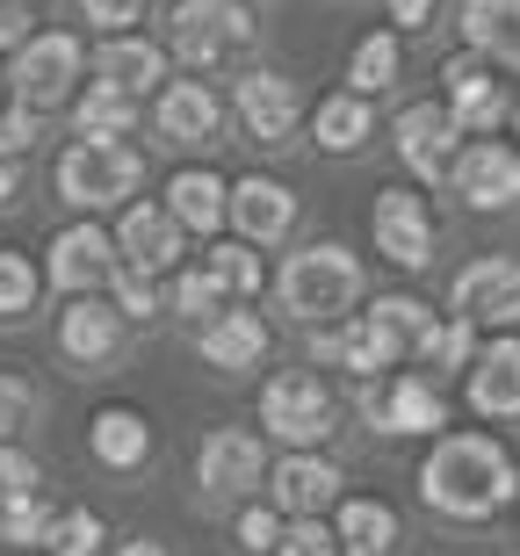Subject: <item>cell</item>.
<instances>
[{"instance_id": "obj_1", "label": "cell", "mask_w": 520, "mask_h": 556, "mask_svg": "<svg viewBox=\"0 0 520 556\" xmlns=\"http://www.w3.org/2000/svg\"><path fill=\"white\" fill-rule=\"evenodd\" d=\"M419 492H427L434 514L484 520V514H499L506 492H513V463H506V448L492 433H448V441H434V455H427Z\"/></svg>"}, {"instance_id": "obj_2", "label": "cell", "mask_w": 520, "mask_h": 556, "mask_svg": "<svg viewBox=\"0 0 520 556\" xmlns=\"http://www.w3.org/2000/svg\"><path fill=\"white\" fill-rule=\"evenodd\" d=\"M275 296H282V311L304 318V326H333V318L354 311V296H362V268H354L347 247H304V253L282 261Z\"/></svg>"}, {"instance_id": "obj_3", "label": "cell", "mask_w": 520, "mask_h": 556, "mask_svg": "<svg viewBox=\"0 0 520 556\" xmlns=\"http://www.w3.org/2000/svg\"><path fill=\"white\" fill-rule=\"evenodd\" d=\"M80 65H87V43L65 37V29H37V37L15 51V65H8V94H15L22 109H59L73 102V87H80Z\"/></svg>"}, {"instance_id": "obj_4", "label": "cell", "mask_w": 520, "mask_h": 556, "mask_svg": "<svg viewBox=\"0 0 520 556\" xmlns=\"http://www.w3.org/2000/svg\"><path fill=\"white\" fill-rule=\"evenodd\" d=\"M138 181H145V160L130 152V144H73L59 160V195L73 210H116L138 195Z\"/></svg>"}, {"instance_id": "obj_5", "label": "cell", "mask_w": 520, "mask_h": 556, "mask_svg": "<svg viewBox=\"0 0 520 556\" xmlns=\"http://www.w3.org/2000/svg\"><path fill=\"white\" fill-rule=\"evenodd\" d=\"M167 43L181 65H225L253 43V15L246 0H174Z\"/></svg>"}, {"instance_id": "obj_6", "label": "cell", "mask_w": 520, "mask_h": 556, "mask_svg": "<svg viewBox=\"0 0 520 556\" xmlns=\"http://www.w3.org/2000/svg\"><path fill=\"white\" fill-rule=\"evenodd\" d=\"M261 427L275 441H290V448H318L326 433H333V391L318 383L312 369H282L261 391Z\"/></svg>"}, {"instance_id": "obj_7", "label": "cell", "mask_w": 520, "mask_h": 556, "mask_svg": "<svg viewBox=\"0 0 520 556\" xmlns=\"http://www.w3.org/2000/svg\"><path fill=\"white\" fill-rule=\"evenodd\" d=\"M456 144H462V124L448 116V102H413L397 116V160L413 166L419 181H448Z\"/></svg>"}, {"instance_id": "obj_8", "label": "cell", "mask_w": 520, "mask_h": 556, "mask_svg": "<svg viewBox=\"0 0 520 556\" xmlns=\"http://www.w3.org/2000/svg\"><path fill=\"white\" fill-rule=\"evenodd\" d=\"M109 268H116V231H102V225H65L59 239H51V261H43L51 289H65V296L102 289Z\"/></svg>"}, {"instance_id": "obj_9", "label": "cell", "mask_w": 520, "mask_h": 556, "mask_svg": "<svg viewBox=\"0 0 520 556\" xmlns=\"http://www.w3.org/2000/svg\"><path fill=\"white\" fill-rule=\"evenodd\" d=\"M448 181H456V195L470 210H506L520 195V152H513V144L478 138V144H462V152H456Z\"/></svg>"}, {"instance_id": "obj_10", "label": "cell", "mask_w": 520, "mask_h": 556, "mask_svg": "<svg viewBox=\"0 0 520 556\" xmlns=\"http://www.w3.org/2000/svg\"><path fill=\"white\" fill-rule=\"evenodd\" d=\"M116 261L145 275H174L181 268V225H174L167 203H130L124 225H116Z\"/></svg>"}, {"instance_id": "obj_11", "label": "cell", "mask_w": 520, "mask_h": 556, "mask_svg": "<svg viewBox=\"0 0 520 556\" xmlns=\"http://www.w3.org/2000/svg\"><path fill=\"white\" fill-rule=\"evenodd\" d=\"M376 247L391 253L397 268H427L434 261V217L413 188H383L376 195Z\"/></svg>"}, {"instance_id": "obj_12", "label": "cell", "mask_w": 520, "mask_h": 556, "mask_svg": "<svg viewBox=\"0 0 520 556\" xmlns=\"http://www.w3.org/2000/svg\"><path fill=\"white\" fill-rule=\"evenodd\" d=\"M456 318H470V326H513L520 318V261H470L456 275Z\"/></svg>"}, {"instance_id": "obj_13", "label": "cell", "mask_w": 520, "mask_h": 556, "mask_svg": "<svg viewBox=\"0 0 520 556\" xmlns=\"http://www.w3.org/2000/svg\"><path fill=\"white\" fill-rule=\"evenodd\" d=\"M94 80L102 87H116V94H160V80H167V51L160 43H145V37H102L94 43Z\"/></svg>"}, {"instance_id": "obj_14", "label": "cell", "mask_w": 520, "mask_h": 556, "mask_svg": "<svg viewBox=\"0 0 520 556\" xmlns=\"http://www.w3.org/2000/svg\"><path fill=\"white\" fill-rule=\"evenodd\" d=\"M231 225H239L246 247H268V239H282L296 225V195L282 181H268V174H246L231 188Z\"/></svg>"}, {"instance_id": "obj_15", "label": "cell", "mask_w": 520, "mask_h": 556, "mask_svg": "<svg viewBox=\"0 0 520 556\" xmlns=\"http://www.w3.org/2000/svg\"><path fill=\"white\" fill-rule=\"evenodd\" d=\"M152 116H160V138L167 144H210L217 124H225V109H217V94L203 80H167L160 102H152Z\"/></svg>"}, {"instance_id": "obj_16", "label": "cell", "mask_w": 520, "mask_h": 556, "mask_svg": "<svg viewBox=\"0 0 520 556\" xmlns=\"http://www.w3.org/2000/svg\"><path fill=\"white\" fill-rule=\"evenodd\" d=\"M195 477H203V492L231 498V492H253L261 484V441L239 427H217L203 441V455H195Z\"/></svg>"}, {"instance_id": "obj_17", "label": "cell", "mask_w": 520, "mask_h": 556, "mask_svg": "<svg viewBox=\"0 0 520 556\" xmlns=\"http://www.w3.org/2000/svg\"><path fill=\"white\" fill-rule=\"evenodd\" d=\"M239 124L253 130V144H282L296 130V87L282 73H246L239 80Z\"/></svg>"}, {"instance_id": "obj_18", "label": "cell", "mask_w": 520, "mask_h": 556, "mask_svg": "<svg viewBox=\"0 0 520 556\" xmlns=\"http://www.w3.org/2000/svg\"><path fill=\"white\" fill-rule=\"evenodd\" d=\"M59 348L73 362H109V354L124 348V311L102 304V296H73L59 318Z\"/></svg>"}, {"instance_id": "obj_19", "label": "cell", "mask_w": 520, "mask_h": 556, "mask_svg": "<svg viewBox=\"0 0 520 556\" xmlns=\"http://www.w3.org/2000/svg\"><path fill=\"white\" fill-rule=\"evenodd\" d=\"M333 492H340V470L326 463V455L296 448V455H282V463H275V506H282V514L312 520L318 506H333Z\"/></svg>"}, {"instance_id": "obj_20", "label": "cell", "mask_w": 520, "mask_h": 556, "mask_svg": "<svg viewBox=\"0 0 520 556\" xmlns=\"http://www.w3.org/2000/svg\"><path fill=\"white\" fill-rule=\"evenodd\" d=\"M441 80H448V116H456L462 130H492V124L506 116V94H499V80H492V73H484V65L470 59V51L441 65Z\"/></svg>"}, {"instance_id": "obj_21", "label": "cell", "mask_w": 520, "mask_h": 556, "mask_svg": "<svg viewBox=\"0 0 520 556\" xmlns=\"http://www.w3.org/2000/svg\"><path fill=\"white\" fill-rule=\"evenodd\" d=\"M470 405L484 419H520V340H492L470 369Z\"/></svg>"}, {"instance_id": "obj_22", "label": "cell", "mask_w": 520, "mask_h": 556, "mask_svg": "<svg viewBox=\"0 0 520 556\" xmlns=\"http://www.w3.org/2000/svg\"><path fill=\"white\" fill-rule=\"evenodd\" d=\"M369 419L383 433H434L441 427V391L427 383V376H397L391 391L369 397Z\"/></svg>"}, {"instance_id": "obj_23", "label": "cell", "mask_w": 520, "mask_h": 556, "mask_svg": "<svg viewBox=\"0 0 520 556\" xmlns=\"http://www.w3.org/2000/svg\"><path fill=\"white\" fill-rule=\"evenodd\" d=\"M261 354H268V326H261L253 311H217L203 326V362L210 369H261Z\"/></svg>"}, {"instance_id": "obj_24", "label": "cell", "mask_w": 520, "mask_h": 556, "mask_svg": "<svg viewBox=\"0 0 520 556\" xmlns=\"http://www.w3.org/2000/svg\"><path fill=\"white\" fill-rule=\"evenodd\" d=\"M167 210H174L181 231H217L231 217V188L217 181V174H203V166H188V174L167 181Z\"/></svg>"}, {"instance_id": "obj_25", "label": "cell", "mask_w": 520, "mask_h": 556, "mask_svg": "<svg viewBox=\"0 0 520 556\" xmlns=\"http://www.w3.org/2000/svg\"><path fill=\"white\" fill-rule=\"evenodd\" d=\"M87 448H94V463H109V470H138L152 455V427L130 413V405H109V413H94Z\"/></svg>"}, {"instance_id": "obj_26", "label": "cell", "mask_w": 520, "mask_h": 556, "mask_svg": "<svg viewBox=\"0 0 520 556\" xmlns=\"http://www.w3.org/2000/svg\"><path fill=\"white\" fill-rule=\"evenodd\" d=\"M462 37L484 59L520 65V0H462Z\"/></svg>"}, {"instance_id": "obj_27", "label": "cell", "mask_w": 520, "mask_h": 556, "mask_svg": "<svg viewBox=\"0 0 520 556\" xmlns=\"http://www.w3.org/2000/svg\"><path fill=\"white\" fill-rule=\"evenodd\" d=\"M73 124H80L87 144H124L130 124H138V102L116 94V87H102V80H87L80 94H73Z\"/></svg>"}, {"instance_id": "obj_28", "label": "cell", "mask_w": 520, "mask_h": 556, "mask_svg": "<svg viewBox=\"0 0 520 556\" xmlns=\"http://www.w3.org/2000/svg\"><path fill=\"white\" fill-rule=\"evenodd\" d=\"M333 535H340L347 556H383L397 542V514L383 506V498H347L340 520H333Z\"/></svg>"}, {"instance_id": "obj_29", "label": "cell", "mask_w": 520, "mask_h": 556, "mask_svg": "<svg viewBox=\"0 0 520 556\" xmlns=\"http://www.w3.org/2000/svg\"><path fill=\"white\" fill-rule=\"evenodd\" d=\"M312 130H318V144H326V152H362V144H369V102H362V94H326V102H318V116H312Z\"/></svg>"}, {"instance_id": "obj_30", "label": "cell", "mask_w": 520, "mask_h": 556, "mask_svg": "<svg viewBox=\"0 0 520 556\" xmlns=\"http://www.w3.org/2000/svg\"><path fill=\"white\" fill-rule=\"evenodd\" d=\"M347 80H354V94H362V102H369V94H383V87L397 80V37H391V29H376V37L354 43Z\"/></svg>"}, {"instance_id": "obj_31", "label": "cell", "mask_w": 520, "mask_h": 556, "mask_svg": "<svg viewBox=\"0 0 520 556\" xmlns=\"http://www.w3.org/2000/svg\"><path fill=\"white\" fill-rule=\"evenodd\" d=\"M383 340H391V354H413L427 332H434V318H427V304H413V296H383L376 311H362Z\"/></svg>"}, {"instance_id": "obj_32", "label": "cell", "mask_w": 520, "mask_h": 556, "mask_svg": "<svg viewBox=\"0 0 520 556\" xmlns=\"http://www.w3.org/2000/svg\"><path fill=\"white\" fill-rule=\"evenodd\" d=\"M203 268L217 275V289H225V296H253V289L268 282V275H261V261H253V247H239V239H217Z\"/></svg>"}, {"instance_id": "obj_33", "label": "cell", "mask_w": 520, "mask_h": 556, "mask_svg": "<svg viewBox=\"0 0 520 556\" xmlns=\"http://www.w3.org/2000/svg\"><path fill=\"white\" fill-rule=\"evenodd\" d=\"M37 289H43L37 261L15 253V247H0V318H22V311L37 304Z\"/></svg>"}, {"instance_id": "obj_34", "label": "cell", "mask_w": 520, "mask_h": 556, "mask_svg": "<svg viewBox=\"0 0 520 556\" xmlns=\"http://www.w3.org/2000/svg\"><path fill=\"white\" fill-rule=\"evenodd\" d=\"M43 542H51V556H94V549H102V520L87 514V506H73V514H51Z\"/></svg>"}, {"instance_id": "obj_35", "label": "cell", "mask_w": 520, "mask_h": 556, "mask_svg": "<svg viewBox=\"0 0 520 556\" xmlns=\"http://www.w3.org/2000/svg\"><path fill=\"white\" fill-rule=\"evenodd\" d=\"M109 289H116V311H124V318H152V311H160V275L130 268V261L109 268Z\"/></svg>"}, {"instance_id": "obj_36", "label": "cell", "mask_w": 520, "mask_h": 556, "mask_svg": "<svg viewBox=\"0 0 520 556\" xmlns=\"http://www.w3.org/2000/svg\"><path fill=\"white\" fill-rule=\"evenodd\" d=\"M419 362H427V369H462V362H470V318L434 326L427 340H419Z\"/></svg>"}, {"instance_id": "obj_37", "label": "cell", "mask_w": 520, "mask_h": 556, "mask_svg": "<svg viewBox=\"0 0 520 556\" xmlns=\"http://www.w3.org/2000/svg\"><path fill=\"white\" fill-rule=\"evenodd\" d=\"M174 311H188V318H217V311H225L217 275H210V268H188L181 282H174Z\"/></svg>"}, {"instance_id": "obj_38", "label": "cell", "mask_w": 520, "mask_h": 556, "mask_svg": "<svg viewBox=\"0 0 520 556\" xmlns=\"http://www.w3.org/2000/svg\"><path fill=\"white\" fill-rule=\"evenodd\" d=\"M37 492V455L15 448V441H0V506L8 498H29Z\"/></svg>"}, {"instance_id": "obj_39", "label": "cell", "mask_w": 520, "mask_h": 556, "mask_svg": "<svg viewBox=\"0 0 520 556\" xmlns=\"http://www.w3.org/2000/svg\"><path fill=\"white\" fill-rule=\"evenodd\" d=\"M239 549L246 556L282 549V520H275V506H246V514H239Z\"/></svg>"}, {"instance_id": "obj_40", "label": "cell", "mask_w": 520, "mask_h": 556, "mask_svg": "<svg viewBox=\"0 0 520 556\" xmlns=\"http://www.w3.org/2000/svg\"><path fill=\"white\" fill-rule=\"evenodd\" d=\"M43 528H51V520H43L37 492H29V498H8V506H0V535H8V542H43Z\"/></svg>"}, {"instance_id": "obj_41", "label": "cell", "mask_w": 520, "mask_h": 556, "mask_svg": "<svg viewBox=\"0 0 520 556\" xmlns=\"http://www.w3.org/2000/svg\"><path fill=\"white\" fill-rule=\"evenodd\" d=\"M29 144H37V109L8 102V109H0V160H22Z\"/></svg>"}, {"instance_id": "obj_42", "label": "cell", "mask_w": 520, "mask_h": 556, "mask_svg": "<svg viewBox=\"0 0 520 556\" xmlns=\"http://www.w3.org/2000/svg\"><path fill=\"white\" fill-rule=\"evenodd\" d=\"M80 15L94 22V29H102V37H124L130 22L145 15V0H80Z\"/></svg>"}, {"instance_id": "obj_43", "label": "cell", "mask_w": 520, "mask_h": 556, "mask_svg": "<svg viewBox=\"0 0 520 556\" xmlns=\"http://www.w3.org/2000/svg\"><path fill=\"white\" fill-rule=\"evenodd\" d=\"M29 405H37V397H29V383L0 369V441H8V433H15L22 419H29Z\"/></svg>"}, {"instance_id": "obj_44", "label": "cell", "mask_w": 520, "mask_h": 556, "mask_svg": "<svg viewBox=\"0 0 520 556\" xmlns=\"http://www.w3.org/2000/svg\"><path fill=\"white\" fill-rule=\"evenodd\" d=\"M333 549H340V535L318 528V520H296L290 535H282V556H333Z\"/></svg>"}, {"instance_id": "obj_45", "label": "cell", "mask_w": 520, "mask_h": 556, "mask_svg": "<svg viewBox=\"0 0 520 556\" xmlns=\"http://www.w3.org/2000/svg\"><path fill=\"white\" fill-rule=\"evenodd\" d=\"M29 0H0V51H22V43L37 37V29H29Z\"/></svg>"}, {"instance_id": "obj_46", "label": "cell", "mask_w": 520, "mask_h": 556, "mask_svg": "<svg viewBox=\"0 0 520 556\" xmlns=\"http://www.w3.org/2000/svg\"><path fill=\"white\" fill-rule=\"evenodd\" d=\"M391 22L397 29H427L434 22V0H391Z\"/></svg>"}, {"instance_id": "obj_47", "label": "cell", "mask_w": 520, "mask_h": 556, "mask_svg": "<svg viewBox=\"0 0 520 556\" xmlns=\"http://www.w3.org/2000/svg\"><path fill=\"white\" fill-rule=\"evenodd\" d=\"M15 195V160H0V203Z\"/></svg>"}, {"instance_id": "obj_48", "label": "cell", "mask_w": 520, "mask_h": 556, "mask_svg": "<svg viewBox=\"0 0 520 556\" xmlns=\"http://www.w3.org/2000/svg\"><path fill=\"white\" fill-rule=\"evenodd\" d=\"M124 556H167L160 542H124Z\"/></svg>"}, {"instance_id": "obj_49", "label": "cell", "mask_w": 520, "mask_h": 556, "mask_svg": "<svg viewBox=\"0 0 520 556\" xmlns=\"http://www.w3.org/2000/svg\"><path fill=\"white\" fill-rule=\"evenodd\" d=\"M0 109H8V80H0Z\"/></svg>"}, {"instance_id": "obj_50", "label": "cell", "mask_w": 520, "mask_h": 556, "mask_svg": "<svg viewBox=\"0 0 520 556\" xmlns=\"http://www.w3.org/2000/svg\"><path fill=\"white\" fill-rule=\"evenodd\" d=\"M513 124H520V102H513Z\"/></svg>"}]
</instances>
